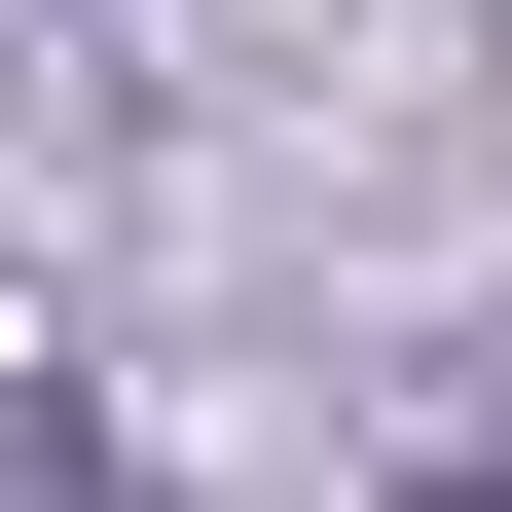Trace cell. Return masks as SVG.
Returning <instances> with one entry per match:
<instances>
[{"mask_svg": "<svg viewBox=\"0 0 512 512\" xmlns=\"http://www.w3.org/2000/svg\"><path fill=\"white\" fill-rule=\"evenodd\" d=\"M0 512H147V476H110V439H74V403H0Z\"/></svg>", "mask_w": 512, "mask_h": 512, "instance_id": "6da1fadb", "label": "cell"}]
</instances>
